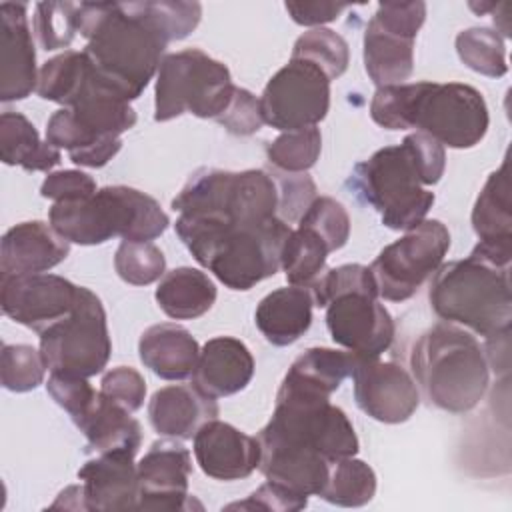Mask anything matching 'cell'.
Here are the masks:
<instances>
[{
  "instance_id": "obj_1",
  "label": "cell",
  "mask_w": 512,
  "mask_h": 512,
  "mask_svg": "<svg viewBox=\"0 0 512 512\" xmlns=\"http://www.w3.org/2000/svg\"><path fill=\"white\" fill-rule=\"evenodd\" d=\"M76 28L96 80L128 102L158 74L170 44L142 2H80Z\"/></svg>"
},
{
  "instance_id": "obj_2",
  "label": "cell",
  "mask_w": 512,
  "mask_h": 512,
  "mask_svg": "<svg viewBox=\"0 0 512 512\" xmlns=\"http://www.w3.org/2000/svg\"><path fill=\"white\" fill-rule=\"evenodd\" d=\"M446 152L424 132L408 134L400 144L376 150L354 166L348 184L390 230H410L426 220L434 204V186L444 176Z\"/></svg>"
},
{
  "instance_id": "obj_3",
  "label": "cell",
  "mask_w": 512,
  "mask_h": 512,
  "mask_svg": "<svg viewBox=\"0 0 512 512\" xmlns=\"http://www.w3.org/2000/svg\"><path fill=\"white\" fill-rule=\"evenodd\" d=\"M370 116L386 130L418 128L456 150L480 144L490 124L482 92L462 82L422 80L380 86L372 96Z\"/></svg>"
},
{
  "instance_id": "obj_4",
  "label": "cell",
  "mask_w": 512,
  "mask_h": 512,
  "mask_svg": "<svg viewBox=\"0 0 512 512\" xmlns=\"http://www.w3.org/2000/svg\"><path fill=\"white\" fill-rule=\"evenodd\" d=\"M174 230L194 260L230 290H250L280 268L288 222H234L204 214H180Z\"/></svg>"
},
{
  "instance_id": "obj_5",
  "label": "cell",
  "mask_w": 512,
  "mask_h": 512,
  "mask_svg": "<svg viewBox=\"0 0 512 512\" xmlns=\"http://www.w3.org/2000/svg\"><path fill=\"white\" fill-rule=\"evenodd\" d=\"M414 382L430 404L464 414L478 406L490 382V370L478 340L450 322H438L414 342L410 354Z\"/></svg>"
},
{
  "instance_id": "obj_6",
  "label": "cell",
  "mask_w": 512,
  "mask_h": 512,
  "mask_svg": "<svg viewBox=\"0 0 512 512\" xmlns=\"http://www.w3.org/2000/svg\"><path fill=\"white\" fill-rule=\"evenodd\" d=\"M48 222L70 244L96 246L114 236L128 242H152L166 232L170 218L152 196L116 184L88 198L54 202Z\"/></svg>"
},
{
  "instance_id": "obj_7",
  "label": "cell",
  "mask_w": 512,
  "mask_h": 512,
  "mask_svg": "<svg viewBox=\"0 0 512 512\" xmlns=\"http://www.w3.org/2000/svg\"><path fill=\"white\" fill-rule=\"evenodd\" d=\"M428 300L442 322L460 324L478 336L510 330L512 288L508 268L492 266L476 256L440 264Z\"/></svg>"
},
{
  "instance_id": "obj_8",
  "label": "cell",
  "mask_w": 512,
  "mask_h": 512,
  "mask_svg": "<svg viewBox=\"0 0 512 512\" xmlns=\"http://www.w3.org/2000/svg\"><path fill=\"white\" fill-rule=\"evenodd\" d=\"M234 84L230 70L200 48L164 54L154 88V120L168 122L182 114L218 118L228 108Z\"/></svg>"
},
{
  "instance_id": "obj_9",
  "label": "cell",
  "mask_w": 512,
  "mask_h": 512,
  "mask_svg": "<svg viewBox=\"0 0 512 512\" xmlns=\"http://www.w3.org/2000/svg\"><path fill=\"white\" fill-rule=\"evenodd\" d=\"M172 210L236 222H262L278 216V186L272 174L260 168L242 172L200 168L172 200Z\"/></svg>"
},
{
  "instance_id": "obj_10",
  "label": "cell",
  "mask_w": 512,
  "mask_h": 512,
  "mask_svg": "<svg viewBox=\"0 0 512 512\" xmlns=\"http://www.w3.org/2000/svg\"><path fill=\"white\" fill-rule=\"evenodd\" d=\"M38 336L50 374L90 378L106 368L112 354L106 310L86 286L78 288L74 310Z\"/></svg>"
},
{
  "instance_id": "obj_11",
  "label": "cell",
  "mask_w": 512,
  "mask_h": 512,
  "mask_svg": "<svg viewBox=\"0 0 512 512\" xmlns=\"http://www.w3.org/2000/svg\"><path fill=\"white\" fill-rule=\"evenodd\" d=\"M450 248V232L440 220H422L404 236L384 246L370 264L378 296L404 302L438 270Z\"/></svg>"
},
{
  "instance_id": "obj_12",
  "label": "cell",
  "mask_w": 512,
  "mask_h": 512,
  "mask_svg": "<svg viewBox=\"0 0 512 512\" xmlns=\"http://www.w3.org/2000/svg\"><path fill=\"white\" fill-rule=\"evenodd\" d=\"M260 432L282 442L314 450L330 464L356 456L360 450L350 418L330 400L310 402L276 398L272 418Z\"/></svg>"
},
{
  "instance_id": "obj_13",
  "label": "cell",
  "mask_w": 512,
  "mask_h": 512,
  "mask_svg": "<svg viewBox=\"0 0 512 512\" xmlns=\"http://www.w3.org/2000/svg\"><path fill=\"white\" fill-rule=\"evenodd\" d=\"M260 110L264 124L292 132L316 126L330 108V80L310 62L290 58L264 86Z\"/></svg>"
},
{
  "instance_id": "obj_14",
  "label": "cell",
  "mask_w": 512,
  "mask_h": 512,
  "mask_svg": "<svg viewBox=\"0 0 512 512\" xmlns=\"http://www.w3.org/2000/svg\"><path fill=\"white\" fill-rule=\"evenodd\" d=\"M368 292H344L326 304L332 340L356 358H380L396 334L392 314Z\"/></svg>"
},
{
  "instance_id": "obj_15",
  "label": "cell",
  "mask_w": 512,
  "mask_h": 512,
  "mask_svg": "<svg viewBox=\"0 0 512 512\" xmlns=\"http://www.w3.org/2000/svg\"><path fill=\"white\" fill-rule=\"evenodd\" d=\"M78 288L62 276L44 272L2 276L0 308L10 320L42 334L74 310Z\"/></svg>"
},
{
  "instance_id": "obj_16",
  "label": "cell",
  "mask_w": 512,
  "mask_h": 512,
  "mask_svg": "<svg viewBox=\"0 0 512 512\" xmlns=\"http://www.w3.org/2000/svg\"><path fill=\"white\" fill-rule=\"evenodd\" d=\"M350 376L358 408L378 422H406L420 404V392L412 374L396 362L356 358Z\"/></svg>"
},
{
  "instance_id": "obj_17",
  "label": "cell",
  "mask_w": 512,
  "mask_h": 512,
  "mask_svg": "<svg viewBox=\"0 0 512 512\" xmlns=\"http://www.w3.org/2000/svg\"><path fill=\"white\" fill-rule=\"evenodd\" d=\"M138 466V502L136 510H192L202 508L188 494V478L192 474V456L180 442L164 438L156 440L142 456Z\"/></svg>"
},
{
  "instance_id": "obj_18",
  "label": "cell",
  "mask_w": 512,
  "mask_h": 512,
  "mask_svg": "<svg viewBox=\"0 0 512 512\" xmlns=\"http://www.w3.org/2000/svg\"><path fill=\"white\" fill-rule=\"evenodd\" d=\"M38 86L36 52L28 24V6L0 4V100L14 102L30 96Z\"/></svg>"
},
{
  "instance_id": "obj_19",
  "label": "cell",
  "mask_w": 512,
  "mask_h": 512,
  "mask_svg": "<svg viewBox=\"0 0 512 512\" xmlns=\"http://www.w3.org/2000/svg\"><path fill=\"white\" fill-rule=\"evenodd\" d=\"M192 440L196 464L214 480L248 478L260 464L258 440L218 418L202 424Z\"/></svg>"
},
{
  "instance_id": "obj_20",
  "label": "cell",
  "mask_w": 512,
  "mask_h": 512,
  "mask_svg": "<svg viewBox=\"0 0 512 512\" xmlns=\"http://www.w3.org/2000/svg\"><path fill=\"white\" fill-rule=\"evenodd\" d=\"M70 254V242L62 238L50 224L40 220L20 222L8 228L0 242L2 276L42 274Z\"/></svg>"
},
{
  "instance_id": "obj_21",
  "label": "cell",
  "mask_w": 512,
  "mask_h": 512,
  "mask_svg": "<svg viewBox=\"0 0 512 512\" xmlns=\"http://www.w3.org/2000/svg\"><path fill=\"white\" fill-rule=\"evenodd\" d=\"M356 356L336 348H308L288 368L276 398L330 400L340 384L352 374Z\"/></svg>"
},
{
  "instance_id": "obj_22",
  "label": "cell",
  "mask_w": 512,
  "mask_h": 512,
  "mask_svg": "<svg viewBox=\"0 0 512 512\" xmlns=\"http://www.w3.org/2000/svg\"><path fill=\"white\" fill-rule=\"evenodd\" d=\"M78 478L88 510H136L138 466L132 454H98L78 470Z\"/></svg>"
},
{
  "instance_id": "obj_23",
  "label": "cell",
  "mask_w": 512,
  "mask_h": 512,
  "mask_svg": "<svg viewBox=\"0 0 512 512\" xmlns=\"http://www.w3.org/2000/svg\"><path fill=\"white\" fill-rule=\"evenodd\" d=\"M254 376V358L248 346L234 336L210 338L192 372V384L212 398H224L244 390Z\"/></svg>"
},
{
  "instance_id": "obj_24",
  "label": "cell",
  "mask_w": 512,
  "mask_h": 512,
  "mask_svg": "<svg viewBox=\"0 0 512 512\" xmlns=\"http://www.w3.org/2000/svg\"><path fill=\"white\" fill-rule=\"evenodd\" d=\"M216 398L194 384H172L156 390L148 402L152 428L168 438L192 440L202 424L218 418Z\"/></svg>"
},
{
  "instance_id": "obj_25",
  "label": "cell",
  "mask_w": 512,
  "mask_h": 512,
  "mask_svg": "<svg viewBox=\"0 0 512 512\" xmlns=\"http://www.w3.org/2000/svg\"><path fill=\"white\" fill-rule=\"evenodd\" d=\"M314 296L306 286H284L266 294L254 312L256 328L274 346H290L312 324Z\"/></svg>"
},
{
  "instance_id": "obj_26",
  "label": "cell",
  "mask_w": 512,
  "mask_h": 512,
  "mask_svg": "<svg viewBox=\"0 0 512 512\" xmlns=\"http://www.w3.org/2000/svg\"><path fill=\"white\" fill-rule=\"evenodd\" d=\"M138 354L146 368L164 380L190 378L200 346L196 338L180 324L162 322L146 328L138 340Z\"/></svg>"
},
{
  "instance_id": "obj_27",
  "label": "cell",
  "mask_w": 512,
  "mask_h": 512,
  "mask_svg": "<svg viewBox=\"0 0 512 512\" xmlns=\"http://www.w3.org/2000/svg\"><path fill=\"white\" fill-rule=\"evenodd\" d=\"M76 428L88 440L86 452H124L136 456L142 444L140 422L132 418V412L106 398L100 390L88 412L76 422Z\"/></svg>"
},
{
  "instance_id": "obj_28",
  "label": "cell",
  "mask_w": 512,
  "mask_h": 512,
  "mask_svg": "<svg viewBox=\"0 0 512 512\" xmlns=\"http://www.w3.org/2000/svg\"><path fill=\"white\" fill-rule=\"evenodd\" d=\"M218 290L212 278L190 266H180L166 272L154 298L160 310L172 320H194L204 316L216 302Z\"/></svg>"
},
{
  "instance_id": "obj_29",
  "label": "cell",
  "mask_w": 512,
  "mask_h": 512,
  "mask_svg": "<svg viewBox=\"0 0 512 512\" xmlns=\"http://www.w3.org/2000/svg\"><path fill=\"white\" fill-rule=\"evenodd\" d=\"M362 56L364 70L378 88L404 84L414 70V40L388 32L370 18L364 30Z\"/></svg>"
},
{
  "instance_id": "obj_30",
  "label": "cell",
  "mask_w": 512,
  "mask_h": 512,
  "mask_svg": "<svg viewBox=\"0 0 512 512\" xmlns=\"http://www.w3.org/2000/svg\"><path fill=\"white\" fill-rule=\"evenodd\" d=\"M472 228L480 244L512 252V208L506 162L486 178L472 208Z\"/></svg>"
},
{
  "instance_id": "obj_31",
  "label": "cell",
  "mask_w": 512,
  "mask_h": 512,
  "mask_svg": "<svg viewBox=\"0 0 512 512\" xmlns=\"http://www.w3.org/2000/svg\"><path fill=\"white\" fill-rule=\"evenodd\" d=\"M0 158L26 172H48L60 162V150L40 140L38 130L24 114L6 110L0 116Z\"/></svg>"
},
{
  "instance_id": "obj_32",
  "label": "cell",
  "mask_w": 512,
  "mask_h": 512,
  "mask_svg": "<svg viewBox=\"0 0 512 512\" xmlns=\"http://www.w3.org/2000/svg\"><path fill=\"white\" fill-rule=\"evenodd\" d=\"M330 248L310 228L298 226L290 230L280 256V268L286 274L288 284L310 288L326 268Z\"/></svg>"
},
{
  "instance_id": "obj_33",
  "label": "cell",
  "mask_w": 512,
  "mask_h": 512,
  "mask_svg": "<svg viewBox=\"0 0 512 512\" xmlns=\"http://www.w3.org/2000/svg\"><path fill=\"white\" fill-rule=\"evenodd\" d=\"M90 74V62L84 52L64 50L62 54L46 60L38 70L36 94L42 100L62 104L64 108L74 102Z\"/></svg>"
},
{
  "instance_id": "obj_34",
  "label": "cell",
  "mask_w": 512,
  "mask_h": 512,
  "mask_svg": "<svg viewBox=\"0 0 512 512\" xmlns=\"http://www.w3.org/2000/svg\"><path fill=\"white\" fill-rule=\"evenodd\" d=\"M376 494V474L374 470L354 456L336 460L330 466L328 482L320 492V498L344 506V508H358L368 504Z\"/></svg>"
},
{
  "instance_id": "obj_35",
  "label": "cell",
  "mask_w": 512,
  "mask_h": 512,
  "mask_svg": "<svg viewBox=\"0 0 512 512\" xmlns=\"http://www.w3.org/2000/svg\"><path fill=\"white\" fill-rule=\"evenodd\" d=\"M456 54L464 66L488 76L500 78L508 72L506 46L496 30L466 28L456 36Z\"/></svg>"
},
{
  "instance_id": "obj_36",
  "label": "cell",
  "mask_w": 512,
  "mask_h": 512,
  "mask_svg": "<svg viewBox=\"0 0 512 512\" xmlns=\"http://www.w3.org/2000/svg\"><path fill=\"white\" fill-rule=\"evenodd\" d=\"M320 68L328 80L340 78L350 62L348 42L330 28H312L304 32L292 48V56Z\"/></svg>"
},
{
  "instance_id": "obj_37",
  "label": "cell",
  "mask_w": 512,
  "mask_h": 512,
  "mask_svg": "<svg viewBox=\"0 0 512 512\" xmlns=\"http://www.w3.org/2000/svg\"><path fill=\"white\" fill-rule=\"evenodd\" d=\"M322 150V134L316 126L282 132L278 138L266 144L268 162L280 170L290 174H300L310 170L320 158Z\"/></svg>"
},
{
  "instance_id": "obj_38",
  "label": "cell",
  "mask_w": 512,
  "mask_h": 512,
  "mask_svg": "<svg viewBox=\"0 0 512 512\" xmlns=\"http://www.w3.org/2000/svg\"><path fill=\"white\" fill-rule=\"evenodd\" d=\"M118 276L132 286H148L166 274V258L152 242L122 240L114 254Z\"/></svg>"
},
{
  "instance_id": "obj_39",
  "label": "cell",
  "mask_w": 512,
  "mask_h": 512,
  "mask_svg": "<svg viewBox=\"0 0 512 512\" xmlns=\"http://www.w3.org/2000/svg\"><path fill=\"white\" fill-rule=\"evenodd\" d=\"M46 364L30 344H4L0 354V380L10 392H30L44 382Z\"/></svg>"
},
{
  "instance_id": "obj_40",
  "label": "cell",
  "mask_w": 512,
  "mask_h": 512,
  "mask_svg": "<svg viewBox=\"0 0 512 512\" xmlns=\"http://www.w3.org/2000/svg\"><path fill=\"white\" fill-rule=\"evenodd\" d=\"M76 2H40L34 14V32L44 50L68 48L78 34Z\"/></svg>"
},
{
  "instance_id": "obj_41",
  "label": "cell",
  "mask_w": 512,
  "mask_h": 512,
  "mask_svg": "<svg viewBox=\"0 0 512 512\" xmlns=\"http://www.w3.org/2000/svg\"><path fill=\"white\" fill-rule=\"evenodd\" d=\"M298 226L314 230L326 242L330 252L340 250L350 238V216L346 208L330 196H316L300 216Z\"/></svg>"
},
{
  "instance_id": "obj_42",
  "label": "cell",
  "mask_w": 512,
  "mask_h": 512,
  "mask_svg": "<svg viewBox=\"0 0 512 512\" xmlns=\"http://www.w3.org/2000/svg\"><path fill=\"white\" fill-rule=\"evenodd\" d=\"M314 296V306L326 308V304L344 292H368L378 296V286L370 266L364 264H342L324 274L310 286Z\"/></svg>"
},
{
  "instance_id": "obj_43",
  "label": "cell",
  "mask_w": 512,
  "mask_h": 512,
  "mask_svg": "<svg viewBox=\"0 0 512 512\" xmlns=\"http://www.w3.org/2000/svg\"><path fill=\"white\" fill-rule=\"evenodd\" d=\"M148 16L152 22L164 32L168 42L182 40L188 34L196 30L202 18V6L198 2H168V0H158L142 2Z\"/></svg>"
},
{
  "instance_id": "obj_44",
  "label": "cell",
  "mask_w": 512,
  "mask_h": 512,
  "mask_svg": "<svg viewBox=\"0 0 512 512\" xmlns=\"http://www.w3.org/2000/svg\"><path fill=\"white\" fill-rule=\"evenodd\" d=\"M270 174L278 186V216L284 222H298L316 198L314 180L304 172L290 174L274 170Z\"/></svg>"
},
{
  "instance_id": "obj_45",
  "label": "cell",
  "mask_w": 512,
  "mask_h": 512,
  "mask_svg": "<svg viewBox=\"0 0 512 512\" xmlns=\"http://www.w3.org/2000/svg\"><path fill=\"white\" fill-rule=\"evenodd\" d=\"M46 390L52 396V400L70 414L74 424L88 412V408L98 396V390H94L88 384V378L64 374H50Z\"/></svg>"
},
{
  "instance_id": "obj_46",
  "label": "cell",
  "mask_w": 512,
  "mask_h": 512,
  "mask_svg": "<svg viewBox=\"0 0 512 512\" xmlns=\"http://www.w3.org/2000/svg\"><path fill=\"white\" fill-rule=\"evenodd\" d=\"M100 392L128 412H136L144 404L146 382L138 370L130 366H116L102 376Z\"/></svg>"
},
{
  "instance_id": "obj_47",
  "label": "cell",
  "mask_w": 512,
  "mask_h": 512,
  "mask_svg": "<svg viewBox=\"0 0 512 512\" xmlns=\"http://www.w3.org/2000/svg\"><path fill=\"white\" fill-rule=\"evenodd\" d=\"M216 122L234 136L256 134L264 124L260 100L250 90L236 86L228 108L216 118Z\"/></svg>"
},
{
  "instance_id": "obj_48",
  "label": "cell",
  "mask_w": 512,
  "mask_h": 512,
  "mask_svg": "<svg viewBox=\"0 0 512 512\" xmlns=\"http://www.w3.org/2000/svg\"><path fill=\"white\" fill-rule=\"evenodd\" d=\"M372 20L404 38L416 40L418 30L426 20V4L416 2H380Z\"/></svg>"
},
{
  "instance_id": "obj_49",
  "label": "cell",
  "mask_w": 512,
  "mask_h": 512,
  "mask_svg": "<svg viewBox=\"0 0 512 512\" xmlns=\"http://www.w3.org/2000/svg\"><path fill=\"white\" fill-rule=\"evenodd\" d=\"M308 506V496L296 494L276 482L266 480L244 502H234L228 508L240 510H266V512H298Z\"/></svg>"
},
{
  "instance_id": "obj_50",
  "label": "cell",
  "mask_w": 512,
  "mask_h": 512,
  "mask_svg": "<svg viewBox=\"0 0 512 512\" xmlns=\"http://www.w3.org/2000/svg\"><path fill=\"white\" fill-rule=\"evenodd\" d=\"M96 182L90 174L82 170H58L50 172L42 186L40 194L48 200L60 202V200H74V198H88L96 194Z\"/></svg>"
},
{
  "instance_id": "obj_51",
  "label": "cell",
  "mask_w": 512,
  "mask_h": 512,
  "mask_svg": "<svg viewBox=\"0 0 512 512\" xmlns=\"http://www.w3.org/2000/svg\"><path fill=\"white\" fill-rule=\"evenodd\" d=\"M290 18L300 26H314L322 28V24L336 20L348 4L336 2H286L284 4Z\"/></svg>"
},
{
  "instance_id": "obj_52",
  "label": "cell",
  "mask_w": 512,
  "mask_h": 512,
  "mask_svg": "<svg viewBox=\"0 0 512 512\" xmlns=\"http://www.w3.org/2000/svg\"><path fill=\"white\" fill-rule=\"evenodd\" d=\"M50 508H72V510H88L86 508V500H84V490L82 484H74L64 488L58 498L54 500V504H50Z\"/></svg>"
}]
</instances>
